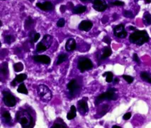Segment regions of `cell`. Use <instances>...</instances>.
Masks as SVG:
<instances>
[{"label": "cell", "mask_w": 151, "mask_h": 128, "mask_svg": "<svg viewBox=\"0 0 151 128\" xmlns=\"http://www.w3.org/2000/svg\"><path fill=\"white\" fill-rule=\"evenodd\" d=\"M16 119L21 124L22 127L30 128L33 127V120L29 113L26 111H19L16 114Z\"/></svg>", "instance_id": "cell-1"}, {"label": "cell", "mask_w": 151, "mask_h": 128, "mask_svg": "<svg viewBox=\"0 0 151 128\" xmlns=\"http://www.w3.org/2000/svg\"><path fill=\"white\" fill-rule=\"evenodd\" d=\"M149 36L146 31H136L129 37L130 42L136 45L141 46L149 41Z\"/></svg>", "instance_id": "cell-2"}, {"label": "cell", "mask_w": 151, "mask_h": 128, "mask_svg": "<svg viewBox=\"0 0 151 128\" xmlns=\"http://www.w3.org/2000/svg\"><path fill=\"white\" fill-rule=\"evenodd\" d=\"M115 92H116L115 88H109V89H108L106 93H102L100 96L97 97L95 101L96 105H98L99 103L104 101H116L118 98V96L115 93Z\"/></svg>", "instance_id": "cell-3"}, {"label": "cell", "mask_w": 151, "mask_h": 128, "mask_svg": "<svg viewBox=\"0 0 151 128\" xmlns=\"http://www.w3.org/2000/svg\"><path fill=\"white\" fill-rule=\"evenodd\" d=\"M38 95L44 102H48L52 98V93L49 88L45 85H39L37 88Z\"/></svg>", "instance_id": "cell-4"}, {"label": "cell", "mask_w": 151, "mask_h": 128, "mask_svg": "<svg viewBox=\"0 0 151 128\" xmlns=\"http://www.w3.org/2000/svg\"><path fill=\"white\" fill-rule=\"evenodd\" d=\"M77 67H78V69L82 73H83L86 70L92 69L93 68V63L90 59L85 58V57H81L78 60Z\"/></svg>", "instance_id": "cell-5"}, {"label": "cell", "mask_w": 151, "mask_h": 128, "mask_svg": "<svg viewBox=\"0 0 151 128\" xmlns=\"http://www.w3.org/2000/svg\"><path fill=\"white\" fill-rule=\"evenodd\" d=\"M4 94V98H3V101H4V104L8 107H14L16 105V98L11 93H8V92L4 91L3 93Z\"/></svg>", "instance_id": "cell-6"}, {"label": "cell", "mask_w": 151, "mask_h": 128, "mask_svg": "<svg viewBox=\"0 0 151 128\" xmlns=\"http://www.w3.org/2000/svg\"><path fill=\"white\" fill-rule=\"evenodd\" d=\"M113 33H114L115 37L120 38V39H124L127 37V32L125 30L123 24H119L115 27L113 29Z\"/></svg>", "instance_id": "cell-7"}, {"label": "cell", "mask_w": 151, "mask_h": 128, "mask_svg": "<svg viewBox=\"0 0 151 128\" xmlns=\"http://www.w3.org/2000/svg\"><path fill=\"white\" fill-rule=\"evenodd\" d=\"M93 7L97 11H104L107 9V4L104 0H94Z\"/></svg>", "instance_id": "cell-8"}, {"label": "cell", "mask_w": 151, "mask_h": 128, "mask_svg": "<svg viewBox=\"0 0 151 128\" xmlns=\"http://www.w3.org/2000/svg\"><path fill=\"white\" fill-rule=\"evenodd\" d=\"M33 60L37 63H41L44 64H49L50 63V58L46 55L33 56Z\"/></svg>", "instance_id": "cell-9"}, {"label": "cell", "mask_w": 151, "mask_h": 128, "mask_svg": "<svg viewBox=\"0 0 151 128\" xmlns=\"http://www.w3.org/2000/svg\"><path fill=\"white\" fill-rule=\"evenodd\" d=\"M92 27H93V24L92 21L84 20L81 21V23L79 25V29L81 31H84V32H89L91 30Z\"/></svg>", "instance_id": "cell-10"}, {"label": "cell", "mask_w": 151, "mask_h": 128, "mask_svg": "<svg viewBox=\"0 0 151 128\" xmlns=\"http://www.w3.org/2000/svg\"><path fill=\"white\" fill-rule=\"evenodd\" d=\"M78 108H79V110L80 111L81 113H87L88 112V105H87V98H83L81 101H79L78 102Z\"/></svg>", "instance_id": "cell-11"}, {"label": "cell", "mask_w": 151, "mask_h": 128, "mask_svg": "<svg viewBox=\"0 0 151 128\" xmlns=\"http://www.w3.org/2000/svg\"><path fill=\"white\" fill-rule=\"evenodd\" d=\"M37 7L43 11H50L53 9V4L50 1H45L44 3H36Z\"/></svg>", "instance_id": "cell-12"}, {"label": "cell", "mask_w": 151, "mask_h": 128, "mask_svg": "<svg viewBox=\"0 0 151 128\" xmlns=\"http://www.w3.org/2000/svg\"><path fill=\"white\" fill-rule=\"evenodd\" d=\"M67 89L69 90L70 93L71 95L74 94V92L78 88V84H77L76 79L71 80V81L67 84Z\"/></svg>", "instance_id": "cell-13"}, {"label": "cell", "mask_w": 151, "mask_h": 128, "mask_svg": "<svg viewBox=\"0 0 151 128\" xmlns=\"http://www.w3.org/2000/svg\"><path fill=\"white\" fill-rule=\"evenodd\" d=\"M76 49V41L74 39H69L65 44V49L67 51H72Z\"/></svg>", "instance_id": "cell-14"}, {"label": "cell", "mask_w": 151, "mask_h": 128, "mask_svg": "<svg viewBox=\"0 0 151 128\" xmlns=\"http://www.w3.org/2000/svg\"><path fill=\"white\" fill-rule=\"evenodd\" d=\"M67 126L66 124L61 120V118H58L56 122H54L53 125L52 126V128H67Z\"/></svg>", "instance_id": "cell-15"}, {"label": "cell", "mask_w": 151, "mask_h": 128, "mask_svg": "<svg viewBox=\"0 0 151 128\" xmlns=\"http://www.w3.org/2000/svg\"><path fill=\"white\" fill-rule=\"evenodd\" d=\"M77 115V109L74 105H72L70 108V111L67 113V118L69 120L74 119V117Z\"/></svg>", "instance_id": "cell-16"}, {"label": "cell", "mask_w": 151, "mask_h": 128, "mask_svg": "<svg viewBox=\"0 0 151 128\" xmlns=\"http://www.w3.org/2000/svg\"><path fill=\"white\" fill-rule=\"evenodd\" d=\"M112 53V51L111 48H110L109 46H107L106 48H104L103 51V53L102 54V56H101V59L102 60H104V59H106L108 58V57H109L111 55Z\"/></svg>", "instance_id": "cell-17"}, {"label": "cell", "mask_w": 151, "mask_h": 128, "mask_svg": "<svg viewBox=\"0 0 151 128\" xmlns=\"http://www.w3.org/2000/svg\"><path fill=\"white\" fill-rule=\"evenodd\" d=\"M86 9H87V7H86L85 6H82V5H78L77 6H75V7L72 10V12L74 13V14H82V13H84V11H86Z\"/></svg>", "instance_id": "cell-18"}, {"label": "cell", "mask_w": 151, "mask_h": 128, "mask_svg": "<svg viewBox=\"0 0 151 128\" xmlns=\"http://www.w3.org/2000/svg\"><path fill=\"white\" fill-rule=\"evenodd\" d=\"M35 32H33L31 33L30 34V42L31 44H33V43H35L38 41V40L40 38V34L38 33H34Z\"/></svg>", "instance_id": "cell-19"}, {"label": "cell", "mask_w": 151, "mask_h": 128, "mask_svg": "<svg viewBox=\"0 0 151 128\" xmlns=\"http://www.w3.org/2000/svg\"><path fill=\"white\" fill-rule=\"evenodd\" d=\"M48 49V47L46 46V45L43 44V41L40 42V43H38V45H37V46H36V52L39 53V52L45 51H46Z\"/></svg>", "instance_id": "cell-20"}, {"label": "cell", "mask_w": 151, "mask_h": 128, "mask_svg": "<svg viewBox=\"0 0 151 128\" xmlns=\"http://www.w3.org/2000/svg\"><path fill=\"white\" fill-rule=\"evenodd\" d=\"M141 78H142L144 81L151 83V76L148 73H147V72H141Z\"/></svg>", "instance_id": "cell-21"}, {"label": "cell", "mask_w": 151, "mask_h": 128, "mask_svg": "<svg viewBox=\"0 0 151 128\" xmlns=\"http://www.w3.org/2000/svg\"><path fill=\"white\" fill-rule=\"evenodd\" d=\"M27 78V75L25 73H23V74H19L16 76V78H14V80L17 82V83H22L24 80Z\"/></svg>", "instance_id": "cell-22"}, {"label": "cell", "mask_w": 151, "mask_h": 128, "mask_svg": "<svg viewBox=\"0 0 151 128\" xmlns=\"http://www.w3.org/2000/svg\"><path fill=\"white\" fill-rule=\"evenodd\" d=\"M17 91L19 92V93H23V94H28V91H27L26 88V85L24 84V83H22L18 88Z\"/></svg>", "instance_id": "cell-23"}, {"label": "cell", "mask_w": 151, "mask_h": 128, "mask_svg": "<svg viewBox=\"0 0 151 128\" xmlns=\"http://www.w3.org/2000/svg\"><path fill=\"white\" fill-rule=\"evenodd\" d=\"M2 117L5 120V122L6 123H10L11 121V115L8 111H4L2 114Z\"/></svg>", "instance_id": "cell-24"}, {"label": "cell", "mask_w": 151, "mask_h": 128, "mask_svg": "<svg viewBox=\"0 0 151 128\" xmlns=\"http://www.w3.org/2000/svg\"><path fill=\"white\" fill-rule=\"evenodd\" d=\"M67 56L66 54H61V55H59V56H58V60H57L56 62V65H59V64L63 63V62L65 61V60H67Z\"/></svg>", "instance_id": "cell-25"}, {"label": "cell", "mask_w": 151, "mask_h": 128, "mask_svg": "<svg viewBox=\"0 0 151 128\" xmlns=\"http://www.w3.org/2000/svg\"><path fill=\"white\" fill-rule=\"evenodd\" d=\"M143 20L146 25L147 26L150 25L151 24V15L149 14V13H145V14H144Z\"/></svg>", "instance_id": "cell-26"}, {"label": "cell", "mask_w": 151, "mask_h": 128, "mask_svg": "<svg viewBox=\"0 0 151 128\" xmlns=\"http://www.w3.org/2000/svg\"><path fill=\"white\" fill-rule=\"evenodd\" d=\"M103 76H106V81L107 83H111L113 81V73L111 72H106V73H104Z\"/></svg>", "instance_id": "cell-27"}, {"label": "cell", "mask_w": 151, "mask_h": 128, "mask_svg": "<svg viewBox=\"0 0 151 128\" xmlns=\"http://www.w3.org/2000/svg\"><path fill=\"white\" fill-rule=\"evenodd\" d=\"M14 69L15 70V72L22 71V70H23V69H24V65H23V63H21V62L15 63L14 65Z\"/></svg>", "instance_id": "cell-28"}, {"label": "cell", "mask_w": 151, "mask_h": 128, "mask_svg": "<svg viewBox=\"0 0 151 128\" xmlns=\"http://www.w3.org/2000/svg\"><path fill=\"white\" fill-rule=\"evenodd\" d=\"M1 72L4 75H7V73H8V64H7V63H6V62L3 63V65H1Z\"/></svg>", "instance_id": "cell-29"}, {"label": "cell", "mask_w": 151, "mask_h": 128, "mask_svg": "<svg viewBox=\"0 0 151 128\" xmlns=\"http://www.w3.org/2000/svg\"><path fill=\"white\" fill-rule=\"evenodd\" d=\"M122 77L123 78H124V80H126L127 83H132L133 82H134V78L131 76H130V75H123Z\"/></svg>", "instance_id": "cell-30"}, {"label": "cell", "mask_w": 151, "mask_h": 128, "mask_svg": "<svg viewBox=\"0 0 151 128\" xmlns=\"http://www.w3.org/2000/svg\"><path fill=\"white\" fill-rule=\"evenodd\" d=\"M13 41H14V38L12 36L8 35L5 37V42L8 44H11Z\"/></svg>", "instance_id": "cell-31"}, {"label": "cell", "mask_w": 151, "mask_h": 128, "mask_svg": "<svg viewBox=\"0 0 151 128\" xmlns=\"http://www.w3.org/2000/svg\"><path fill=\"white\" fill-rule=\"evenodd\" d=\"M123 15L127 18H134V14L131 11H124Z\"/></svg>", "instance_id": "cell-32"}, {"label": "cell", "mask_w": 151, "mask_h": 128, "mask_svg": "<svg viewBox=\"0 0 151 128\" xmlns=\"http://www.w3.org/2000/svg\"><path fill=\"white\" fill-rule=\"evenodd\" d=\"M65 21L64 19H60L58 20V23H57V25H58V27H63L65 26Z\"/></svg>", "instance_id": "cell-33"}, {"label": "cell", "mask_w": 151, "mask_h": 128, "mask_svg": "<svg viewBox=\"0 0 151 128\" xmlns=\"http://www.w3.org/2000/svg\"><path fill=\"white\" fill-rule=\"evenodd\" d=\"M111 5L113 6H123L124 5V3L123 1H116L114 2L111 3Z\"/></svg>", "instance_id": "cell-34"}, {"label": "cell", "mask_w": 151, "mask_h": 128, "mask_svg": "<svg viewBox=\"0 0 151 128\" xmlns=\"http://www.w3.org/2000/svg\"><path fill=\"white\" fill-rule=\"evenodd\" d=\"M33 21L32 20L30 16H29V19H27L26 21V26L29 24V27L31 25V24H33Z\"/></svg>", "instance_id": "cell-35"}, {"label": "cell", "mask_w": 151, "mask_h": 128, "mask_svg": "<svg viewBox=\"0 0 151 128\" xmlns=\"http://www.w3.org/2000/svg\"><path fill=\"white\" fill-rule=\"evenodd\" d=\"M131 117V113H126V114L123 115V120H129L130 118Z\"/></svg>", "instance_id": "cell-36"}, {"label": "cell", "mask_w": 151, "mask_h": 128, "mask_svg": "<svg viewBox=\"0 0 151 128\" xmlns=\"http://www.w3.org/2000/svg\"><path fill=\"white\" fill-rule=\"evenodd\" d=\"M133 58H134V61H136V63L140 64V60H139V58H138V56L137 54L134 53V56H133Z\"/></svg>", "instance_id": "cell-37"}, {"label": "cell", "mask_w": 151, "mask_h": 128, "mask_svg": "<svg viewBox=\"0 0 151 128\" xmlns=\"http://www.w3.org/2000/svg\"><path fill=\"white\" fill-rule=\"evenodd\" d=\"M103 41H104V42H105L106 44H108V45H109V44H111V39H110V38L109 37H105L104 38Z\"/></svg>", "instance_id": "cell-38"}, {"label": "cell", "mask_w": 151, "mask_h": 128, "mask_svg": "<svg viewBox=\"0 0 151 128\" xmlns=\"http://www.w3.org/2000/svg\"><path fill=\"white\" fill-rule=\"evenodd\" d=\"M65 5H62L61 6V12L62 13H64L65 12Z\"/></svg>", "instance_id": "cell-39"}, {"label": "cell", "mask_w": 151, "mask_h": 128, "mask_svg": "<svg viewBox=\"0 0 151 128\" xmlns=\"http://www.w3.org/2000/svg\"><path fill=\"white\" fill-rule=\"evenodd\" d=\"M17 82L14 79V80H13V81L11 83V85H12L13 87H15L16 85H17Z\"/></svg>", "instance_id": "cell-40"}, {"label": "cell", "mask_w": 151, "mask_h": 128, "mask_svg": "<svg viewBox=\"0 0 151 128\" xmlns=\"http://www.w3.org/2000/svg\"><path fill=\"white\" fill-rule=\"evenodd\" d=\"M118 82H119V79H118V78H116L114 79V83H118Z\"/></svg>", "instance_id": "cell-41"}, {"label": "cell", "mask_w": 151, "mask_h": 128, "mask_svg": "<svg viewBox=\"0 0 151 128\" xmlns=\"http://www.w3.org/2000/svg\"><path fill=\"white\" fill-rule=\"evenodd\" d=\"M130 30H136V27H129Z\"/></svg>", "instance_id": "cell-42"}, {"label": "cell", "mask_w": 151, "mask_h": 128, "mask_svg": "<svg viewBox=\"0 0 151 128\" xmlns=\"http://www.w3.org/2000/svg\"><path fill=\"white\" fill-rule=\"evenodd\" d=\"M112 128H121V127H120V126H117V125H113Z\"/></svg>", "instance_id": "cell-43"}, {"label": "cell", "mask_w": 151, "mask_h": 128, "mask_svg": "<svg viewBox=\"0 0 151 128\" xmlns=\"http://www.w3.org/2000/svg\"><path fill=\"white\" fill-rule=\"evenodd\" d=\"M145 3H147V4H149V3L151 2V0H145Z\"/></svg>", "instance_id": "cell-44"}, {"label": "cell", "mask_w": 151, "mask_h": 128, "mask_svg": "<svg viewBox=\"0 0 151 128\" xmlns=\"http://www.w3.org/2000/svg\"><path fill=\"white\" fill-rule=\"evenodd\" d=\"M80 1H87V0H80Z\"/></svg>", "instance_id": "cell-45"}]
</instances>
